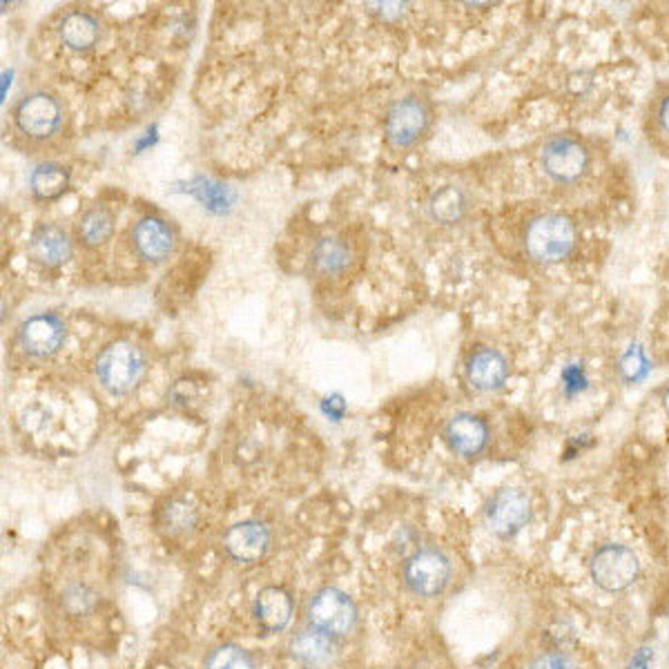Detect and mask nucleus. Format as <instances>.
Here are the masks:
<instances>
[{"label":"nucleus","mask_w":669,"mask_h":669,"mask_svg":"<svg viewBox=\"0 0 669 669\" xmlns=\"http://www.w3.org/2000/svg\"><path fill=\"white\" fill-rule=\"evenodd\" d=\"M529 669H580L578 662L562 651H549V654H540L532 660Z\"/></svg>","instance_id":"obj_27"},{"label":"nucleus","mask_w":669,"mask_h":669,"mask_svg":"<svg viewBox=\"0 0 669 669\" xmlns=\"http://www.w3.org/2000/svg\"><path fill=\"white\" fill-rule=\"evenodd\" d=\"M175 231L164 219L143 216L132 228V246L136 255L150 264L166 261L175 250Z\"/></svg>","instance_id":"obj_11"},{"label":"nucleus","mask_w":669,"mask_h":669,"mask_svg":"<svg viewBox=\"0 0 669 669\" xmlns=\"http://www.w3.org/2000/svg\"><path fill=\"white\" fill-rule=\"evenodd\" d=\"M649 121H651V134H654L656 143H660L662 147H669V90H665L660 97L654 99Z\"/></svg>","instance_id":"obj_25"},{"label":"nucleus","mask_w":669,"mask_h":669,"mask_svg":"<svg viewBox=\"0 0 669 669\" xmlns=\"http://www.w3.org/2000/svg\"><path fill=\"white\" fill-rule=\"evenodd\" d=\"M60 41L77 52H86L97 45L101 27L99 21L86 12H71L60 23Z\"/></svg>","instance_id":"obj_18"},{"label":"nucleus","mask_w":669,"mask_h":669,"mask_svg":"<svg viewBox=\"0 0 669 669\" xmlns=\"http://www.w3.org/2000/svg\"><path fill=\"white\" fill-rule=\"evenodd\" d=\"M145 368L143 350L127 339H116L97 359V380L108 393L127 395L143 380Z\"/></svg>","instance_id":"obj_2"},{"label":"nucleus","mask_w":669,"mask_h":669,"mask_svg":"<svg viewBox=\"0 0 669 669\" xmlns=\"http://www.w3.org/2000/svg\"><path fill=\"white\" fill-rule=\"evenodd\" d=\"M662 409H665V413L669 415V387H667L665 393H662Z\"/></svg>","instance_id":"obj_29"},{"label":"nucleus","mask_w":669,"mask_h":669,"mask_svg":"<svg viewBox=\"0 0 669 669\" xmlns=\"http://www.w3.org/2000/svg\"><path fill=\"white\" fill-rule=\"evenodd\" d=\"M255 616L261 623L264 629L268 632H281L290 623L292 616V601L288 593L279 587H268L264 589L257 603H255Z\"/></svg>","instance_id":"obj_17"},{"label":"nucleus","mask_w":669,"mask_h":669,"mask_svg":"<svg viewBox=\"0 0 669 669\" xmlns=\"http://www.w3.org/2000/svg\"><path fill=\"white\" fill-rule=\"evenodd\" d=\"M16 125L19 130L36 141L52 138L63 123V108L58 99L47 92L27 94L16 108Z\"/></svg>","instance_id":"obj_8"},{"label":"nucleus","mask_w":669,"mask_h":669,"mask_svg":"<svg viewBox=\"0 0 669 669\" xmlns=\"http://www.w3.org/2000/svg\"><path fill=\"white\" fill-rule=\"evenodd\" d=\"M309 621L313 629H320L324 634L344 636L348 634L357 623V610L355 603L339 589H324L313 599L309 607Z\"/></svg>","instance_id":"obj_6"},{"label":"nucleus","mask_w":669,"mask_h":669,"mask_svg":"<svg viewBox=\"0 0 669 669\" xmlns=\"http://www.w3.org/2000/svg\"><path fill=\"white\" fill-rule=\"evenodd\" d=\"M540 166L551 181L562 186L576 183L589 170V153L580 138L571 134H556L543 147Z\"/></svg>","instance_id":"obj_4"},{"label":"nucleus","mask_w":669,"mask_h":669,"mask_svg":"<svg viewBox=\"0 0 669 669\" xmlns=\"http://www.w3.org/2000/svg\"><path fill=\"white\" fill-rule=\"evenodd\" d=\"M467 380L478 393L500 391L509 380L506 357L489 346L478 348L467 361Z\"/></svg>","instance_id":"obj_13"},{"label":"nucleus","mask_w":669,"mask_h":669,"mask_svg":"<svg viewBox=\"0 0 669 669\" xmlns=\"http://www.w3.org/2000/svg\"><path fill=\"white\" fill-rule=\"evenodd\" d=\"M30 186L41 201H52L67 190L69 172L60 164H41L38 168H34L30 177Z\"/></svg>","instance_id":"obj_20"},{"label":"nucleus","mask_w":669,"mask_h":669,"mask_svg":"<svg viewBox=\"0 0 669 669\" xmlns=\"http://www.w3.org/2000/svg\"><path fill=\"white\" fill-rule=\"evenodd\" d=\"M114 233V214L105 208H92L81 216L79 223V235L86 246L97 248L103 246Z\"/></svg>","instance_id":"obj_21"},{"label":"nucleus","mask_w":669,"mask_h":669,"mask_svg":"<svg viewBox=\"0 0 669 669\" xmlns=\"http://www.w3.org/2000/svg\"><path fill=\"white\" fill-rule=\"evenodd\" d=\"M404 578L409 589L417 596L433 599L449 584L451 562L437 549H422L406 562Z\"/></svg>","instance_id":"obj_7"},{"label":"nucleus","mask_w":669,"mask_h":669,"mask_svg":"<svg viewBox=\"0 0 669 669\" xmlns=\"http://www.w3.org/2000/svg\"><path fill=\"white\" fill-rule=\"evenodd\" d=\"M589 573L596 587L614 593L636 582L640 573V562L634 549H629L627 545L607 543L593 551L589 560Z\"/></svg>","instance_id":"obj_3"},{"label":"nucleus","mask_w":669,"mask_h":669,"mask_svg":"<svg viewBox=\"0 0 669 669\" xmlns=\"http://www.w3.org/2000/svg\"><path fill=\"white\" fill-rule=\"evenodd\" d=\"M370 12L380 14L384 21H398L404 16V10L406 5L404 3H376V5H368Z\"/></svg>","instance_id":"obj_28"},{"label":"nucleus","mask_w":669,"mask_h":669,"mask_svg":"<svg viewBox=\"0 0 669 669\" xmlns=\"http://www.w3.org/2000/svg\"><path fill=\"white\" fill-rule=\"evenodd\" d=\"M166 520L170 529L177 534V532H190L194 520H197V511L186 502V500H175L168 511H166Z\"/></svg>","instance_id":"obj_26"},{"label":"nucleus","mask_w":669,"mask_h":669,"mask_svg":"<svg viewBox=\"0 0 669 669\" xmlns=\"http://www.w3.org/2000/svg\"><path fill=\"white\" fill-rule=\"evenodd\" d=\"M205 669H255V662L242 647L223 645L208 656Z\"/></svg>","instance_id":"obj_23"},{"label":"nucleus","mask_w":669,"mask_h":669,"mask_svg":"<svg viewBox=\"0 0 669 669\" xmlns=\"http://www.w3.org/2000/svg\"><path fill=\"white\" fill-rule=\"evenodd\" d=\"M444 439L449 449L462 458H473L484 451L489 442L487 422L473 413H458L444 426Z\"/></svg>","instance_id":"obj_12"},{"label":"nucleus","mask_w":669,"mask_h":669,"mask_svg":"<svg viewBox=\"0 0 669 669\" xmlns=\"http://www.w3.org/2000/svg\"><path fill=\"white\" fill-rule=\"evenodd\" d=\"M484 517L489 529L498 538H513L532 520V500L523 489H500L491 495L484 509Z\"/></svg>","instance_id":"obj_5"},{"label":"nucleus","mask_w":669,"mask_h":669,"mask_svg":"<svg viewBox=\"0 0 669 669\" xmlns=\"http://www.w3.org/2000/svg\"><path fill=\"white\" fill-rule=\"evenodd\" d=\"M194 197L205 203L208 208L212 210H226L228 205H233L235 201V194L228 186H221V183H212V181H199L197 188L192 190Z\"/></svg>","instance_id":"obj_24"},{"label":"nucleus","mask_w":669,"mask_h":669,"mask_svg":"<svg viewBox=\"0 0 669 669\" xmlns=\"http://www.w3.org/2000/svg\"><path fill=\"white\" fill-rule=\"evenodd\" d=\"M428 123L431 112L422 99H400L387 114V138L395 147H409L420 141V136L428 130Z\"/></svg>","instance_id":"obj_9"},{"label":"nucleus","mask_w":669,"mask_h":669,"mask_svg":"<svg viewBox=\"0 0 669 669\" xmlns=\"http://www.w3.org/2000/svg\"><path fill=\"white\" fill-rule=\"evenodd\" d=\"M19 342L30 357L36 359L52 357L54 353H58V348L65 342V324L60 317L52 313L34 315L27 322H23L19 331Z\"/></svg>","instance_id":"obj_10"},{"label":"nucleus","mask_w":669,"mask_h":669,"mask_svg":"<svg viewBox=\"0 0 669 669\" xmlns=\"http://www.w3.org/2000/svg\"><path fill=\"white\" fill-rule=\"evenodd\" d=\"M30 257L45 268H58L71 257V242L63 228L43 223L30 239Z\"/></svg>","instance_id":"obj_15"},{"label":"nucleus","mask_w":669,"mask_h":669,"mask_svg":"<svg viewBox=\"0 0 669 669\" xmlns=\"http://www.w3.org/2000/svg\"><path fill=\"white\" fill-rule=\"evenodd\" d=\"M350 250L346 244H342L339 239H322L315 250H313V264L322 275L335 277L342 275L348 266H350Z\"/></svg>","instance_id":"obj_22"},{"label":"nucleus","mask_w":669,"mask_h":669,"mask_svg":"<svg viewBox=\"0 0 669 669\" xmlns=\"http://www.w3.org/2000/svg\"><path fill=\"white\" fill-rule=\"evenodd\" d=\"M576 244L578 231L573 221L565 214H538L525 228V250L538 264H558L567 259Z\"/></svg>","instance_id":"obj_1"},{"label":"nucleus","mask_w":669,"mask_h":669,"mask_svg":"<svg viewBox=\"0 0 669 669\" xmlns=\"http://www.w3.org/2000/svg\"><path fill=\"white\" fill-rule=\"evenodd\" d=\"M223 545H226V551L237 562H257L268 551L270 534L261 523L246 520V523H239L228 529L226 538H223Z\"/></svg>","instance_id":"obj_14"},{"label":"nucleus","mask_w":669,"mask_h":669,"mask_svg":"<svg viewBox=\"0 0 669 669\" xmlns=\"http://www.w3.org/2000/svg\"><path fill=\"white\" fill-rule=\"evenodd\" d=\"M428 212L435 221L451 226L458 223L467 212V194L456 186H444L437 192H433L428 201Z\"/></svg>","instance_id":"obj_19"},{"label":"nucleus","mask_w":669,"mask_h":669,"mask_svg":"<svg viewBox=\"0 0 669 669\" xmlns=\"http://www.w3.org/2000/svg\"><path fill=\"white\" fill-rule=\"evenodd\" d=\"M290 656L309 669H320L335 658V645L328 634L309 629L300 632L290 640Z\"/></svg>","instance_id":"obj_16"}]
</instances>
